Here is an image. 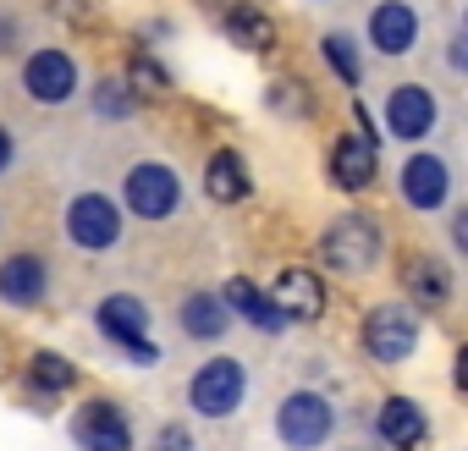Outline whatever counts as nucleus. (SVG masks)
I'll list each match as a JSON object with an SVG mask.
<instances>
[{
	"mask_svg": "<svg viewBox=\"0 0 468 451\" xmlns=\"http://www.w3.org/2000/svg\"><path fill=\"white\" fill-rule=\"evenodd\" d=\"M380 248H386V232H380V220L347 209L336 215L325 232H320V265L331 276H369L380 265Z\"/></svg>",
	"mask_w": 468,
	"mask_h": 451,
	"instance_id": "nucleus-1",
	"label": "nucleus"
},
{
	"mask_svg": "<svg viewBox=\"0 0 468 451\" xmlns=\"http://www.w3.org/2000/svg\"><path fill=\"white\" fill-rule=\"evenodd\" d=\"M94 325H100V336H105L111 347H122L133 363H160V347L149 341V309H144V298H133V292L100 298Z\"/></svg>",
	"mask_w": 468,
	"mask_h": 451,
	"instance_id": "nucleus-2",
	"label": "nucleus"
},
{
	"mask_svg": "<svg viewBox=\"0 0 468 451\" xmlns=\"http://www.w3.org/2000/svg\"><path fill=\"white\" fill-rule=\"evenodd\" d=\"M336 429V407L320 391H287L276 407V440L287 451H320Z\"/></svg>",
	"mask_w": 468,
	"mask_h": 451,
	"instance_id": "nucleus-3",
	"label": "nucleus"
},
{
	"mask_svg": "<svg viewBox=\"0 0 468 451\" xmlns=\"http://www.w3.org/2000/svg\"><path fill=\"white\" fill-rule=\"evenodd\" d=\"M243 396H249V369L238 358H209L187 380V407L198 418H231L243 407Z\"/></svg>",
	"mask_w": 468,
	"mask_h": 451,
	"instance_id": "nucleus-4",
	"label": "nucleus"
},
{
	"mask_svg": "<svg viewBox=\"0 0 468 451\" xmlns=\"http://www.w3.org/2000/svg\"><path fill=\"white\" fill-rule=\"evenodd\" d=\"M122 204L138 215V220H171L176 204H182V176L160 160H138L127 176H122Z\"/></svg>",
	"mask_w": 468,
	"mask_h": 451,
	"instance_id": "nucleus-5",
	"label": "nucleus"
},
{
	"mask_svg": "<svg viewBox=\"0 0 468 451\" xmlns=\"http://www.w3.org/2000/svg\"><path fill=\"white\" fill-rule=\"evenodd\" d=\"M364 352L375 363H408L419 352V314L402 303H375L364 314Z\"/></svg>",
	"mask_w": 468,
	"mask_h": 451,
	"instance_id": "nucleus-6",
	"label": "nucleus"
},
{
	"mask_svg": "<svg viewBox=\"0 0 468 451\" xmlns=\"http://www.w3.org/2000/svg\"><path fill=\"white\" fill-rule=\"evenodd\" d=\"M67 237H72V248H83V254H111V248L122 243V209H116V198H105V193H78V198L67 204Z\"/></svg>",
	"mask_w": 468,
	"mask_h": 451,
	"instance_id": "nucleus-7",
	"label": "nucleus"
},
{
	"mask_svg": "<svg viewBox=\"0 0 468 451\" xmlns=\"http://www.w3.org/2000/svg\"><path fill=\"white\" fill-rule=\"evenodd\" d=\"M72 440L83 451H133V424L111 396H89L72 413Z\"/></svg>",
	"mask_w": 468,
	"mask_h": 451,
	"instance_id": "nucleus-8",
	"label": "nucleus"
},
{
	"mask_svg": "<svg viewBox=\"0 0 468 451\" xmlns=\"http://www.w3.org/2000/svg\"><path fill=\"white\" fill-rule=\"evenodd\" d=\"M325 171H331V182L342 193H369L375 176H380V143L364 138V132H342V138H331Z\"/></svg>",
	"mask_w": 468,
	"mask_h": 451,
	"instance_id": "nucleus-9",
	"label": "nucleus"
},
{
	"mask_svg": "<svg viewBox=\"0 0 468 451\" xmlns=\"http://www.w3.org/2000/svg\"><path fill=\"white\" fill-rule=\"evenodd\" d=\"M23 89L39 100V105H67L72 89H78V61L67 50H34L23 61Z\"/></svg>",
	"mask_w": 468,
	"mask_h": 451,
	"instance_id": "nucleus-10",
	"label": "nucleus"
},
{
	"mask_svg": "<svg viewBox=\"0 0 468 451\" xmlns=\"http://www.w3.org/2000/svg\"><path fill=\"white\" fill-rule=\"evenodd\" d=\"M386 127H391V138H402V143L430 138V132H435V94H430L424 83L391 89V94H386Z\"/></svg>",
	"mask_w": 468,
	"mask_h": 451,
	"instance_id": "nucleus-11",
	"label": "nucleus"
},
{
	"mask_svg": "<svg viewBox=\"0 0 468 451\" xmlns=\"http://www.w3.org/2000/svg\"><path fill=\"white\" fill-rule=\"evenodd\" d=\"M271 298L282 303V314H287L292 325H320V320H325V281H320L314 270H303V265L282 270L276 287H271Z\"/></svg>",
	"mask_w": 468,
	"mask_h": 451,
	"instance_id": "nucleus-12",
	"label": "nucleus"
},
{
	"mask_svg": "<svg viewBox=\"0 0 468 451\" xmlns=\"http://www.w3.org/2000/svg\"><path fill=\"white\" fill-rule=\"evenodd\" d=\"M220 298H226V309H231V314H238L243 325H254L260 336H282V330L292 325V320L282 314V303H276V298H271L265 287H254L249 276H231Z\"/></svg>",
	"mask_w": 468,
	"mask_h": 451,
	"instance_id": "nucleus-13",
	"label": "nucleus"
},
{
	"mask_svg": "<svg viewBox=\"0 0 468 451\" xmlns=\"http://www.w3.org/2000/svg\"><path fill=\"white\" fill-rule=\"evenodd\" d=\"M375 435L391 446V451H419L430 440V418L413 396H386L375 407Z\"/></svg>",
	"mask_w": 468,
	"mask_h": 451,
	"instance_id": "nucleus-14",
	"label": "nucleus"
},
{
	"mask_svg": "<svg viewBox=\"0 0 468 451\" xmlns=\"http://www.w3.org/2000/svg\"><path fill=\"white\" fill-rule=\"evenodd\" d=\"M446 193H452V171H446L441 154L419 149V154L402 160V198H408L413 209H441Z\"/></svg>",
	"mask_w": 468,
	"mask_h": 451,
	"instance_id": "nucleus-15",
	"label": "nucleus"
},
{
	"mask_svg": "<svg viewBox=\"0 0 468 451\" xmlns=\"http://www.w3.org/2000/svg\"><path fill=\"white\" fill-rule=\"evenodd\" d=\"M50 292V265L39 254H12L6 265H0V303L12 309H39Z\"/></svg>",
	"mask_w": 468,
	"mask_h": 451,
	"instance_id": "nucleus-16",
	"label": "nucleus"
},
{
	"mask_svg": "<svg viewBox=\"0 0 468 451\" xmlns=\"http://www.w3.org/2000/svg\"><path fill=\"white\" fill-rule=\"evenodd\" d=\"M369 45L380 56H408L419 45V12L402 6V0H380L369 12Z\"/></svg>",
	"mask_w": 468,
	"mask_h": 451,
	"instance_id": "nucleus-17",
	"label": "nucleus"
},
{
	"mask_svg": "<svg viewBox=\"0 0 468 451\" xmlns=\"http://www.w3.org/2000/svg\"><path fill=\"white\" fill-rule=\"evenodd\" d=\"M220 28H226L231 45L249 50V56H271V50H276V17H271L265 6H249V0H238V6L220 12Z\"/></svg>",
	"mask_w": 468,
	"mask_h": 451,
	"instance_id": "nucleus-18",
	"label": "nucleus"
},
{
	"mask_svg": "<svg viewBox=\"0 0 468 451\" xmlns=\"http://www.w3.org/2000/svg\"><path fill=\"white\" fill-rule=\"evenodd\" d=\"M204 193H209L215 204H243V198L254 193V176H249V165H243L238 149H215V154H209V165H204Z\"/></svg>",
	"mask_w": 468,
	"mask_h": 451,
	"instance_id": "nucleus-19",
	"label": "nucleus"
},
{
	"mask_svg": "<svg viewBox=\"0 0 468 451\" xmlns=\"http://www.w3.org/2000/svg\"><path fill=\"white\" fill-rule=\"evenodd\" d=\"M402 287H408V298H413L419 309H441V303L452 298V270H446L435 254H413V259L402 265Z\"/></svg>",
	"mask_w": 468,
	"mask_h": 451,
	"instance_id": "nucleus-20",
	"label": "nucleus"
},
{
	"mask_svg": "<svg viewBox=\"0 0 468 451\" xmlns=\"http://www.w3.org/2000/svg\"><path fill=\"white\" fill-rule=\"evenodd\" d=\"M182 330H187L193 341H220V336L231 330L226 298H220V292H187V298H182Z\"/></svg>",
	"mask_w": 468,
	"mask_h": 451,
	"instance_id": "nucleus-21",
	"label": "nucleus"
},
{
	"mask_svg": "<svg viewBox=\"0 0 468 451\" xmlns=\"http://www.w3.org/2000/svg\"><path fill=\"white\" fill-rule=\"evenodd\" d=\"M23 380H28V391H39L45 402H56V396H67V391L78 385V363L39 347V352L28 358V369H23Z\"/></svg>",
	"mask_w": 468,
	"mask_h": 451,
	"instance_id": "nucleus-22",
	"label": "nucleus"
},
{
	"mask_svg": "<svg viewBox=\"0 0 468 451\" xmlns=\"http://www.w3.org/2000/svg\"><path fill=\"white\" fill-rule=\"evenodd\" d=\"M138 105H144V100H138V89H133L127 78H100V83H94V116H105V121H127Z\"/></svg>",
	"mask_w": 468,
	"mask_h": 451,
	"instance_id": "nucleus-23",
	"label": "nucleus"
},
{
	"mask_svg": "<svg viewBox=\"0 0 468 451\" xmlns=\"http://www.w3.org/2000/svg\"><path fill=\"white\" fill-rule=\"evenodd\" d=\"M320 56H325V67L353 89V83H364V61H358V50H353V39L347 34H325L320 39Z\"/></svg>",
	"mask_w": 468,
	"mask_h": 451,
	"instance_id": "nucleus-24",
	"label": "nucleus"
},
{
	"mask_svg": "<svg viewBox=\"0 0 468 451\" xmlns=\"http://www.w3.org/2000/svg\"><path fill=\"white\" fill-rule=\"evenodd\" d=\"M265 100H271L276 116H309V110H314V94H309L298 78H276V83L265 89Z\"/></svg>",
	"mask_w": 468,
	"mask_h": 451,
	"instance_id": "nucleus-25",
	"label": "nucleus"
},
{
	"mask_svg": "<svg viewBox=\"0 0 468 451\" xmlns=\"http://www.w3.org/2000/svg\"><path fill=\"white\" fill-rule=\"evenodd\" d=\"M127 83H133V89H138V100H144L149 89H165L171 78H165V67H160V61H149V56H133V78H127Z\"/></svg>",
	"mask_w": 468,
	"mask_h": 451,
	"instance_id": "nucleus-26",
	"label": "nucleus"
},
{
	"mask_svg": "<svg viewBox=\"0 0 468 451\" xmlns=\"http://www.w3.org/2000/svg\"><path fill=\"white\" fill-rule=\"evenodd\" d=\"M149 451H193V435H187V424H165L160 435H154V446Z\"/></svg>",
	"mask_w": 468,
	"mask_h": 451,
	"instance_id": "nucleus-27",
	"label": "nucleus"
},
{
	"mask_svg": "<svg viewBox=\"0 0 468 451\" xmlns=\"http://www.w3.org/2000/svg\"><path fill=\"white\" fill-rule=\"evenodd\" d=\"M446 67H452V72H468V39H463V34L446 45Z\"/></svg>",
	"mask_w": 468,
	"mask_h": 451,
	"instance_id": "nucleus-28",
	"label": "nucleus"
},
{
	"mask_svg": "<svg viewBox=\"0 0 468 451\" xmlns=\"http://www.w3.org/2000/svg\"><path fill=\"white\" fill-rule=\"evenodd\" d=\"M452 243H457V254H468V204L452 215Z\"/></svg>",
	"mask_w": 468,
	"mask_h": 451,
	"instance_id": "nucleus-29",
	"label": "nucleus"
},
{
	"mask_svg": "<svg viewBox=\"0 0 468 451\" xmlns=\"http://www.w3.org/2000/svg\"><path fill=\"white\" fill-rule=\"evenodd\" d=\"M452 380H457V391L468 396V341L457 347V363H452Z\"/></svg>",
	"mask_w": 468,
	"mask_h": 451,
	"instance_id": "nucleus-30",
	"label": "nucleus"
},
{
	"mask_svg": "<svg viewBox=\"0 0 468 451\" xmlns=\"http://www.w3.org/2000/svg\"><path fill=\"white\" fill-rule=\"evenodd\" d=\"M12 160H17V143H12L6 127H0V171H12Z\"/></svg>",
	"mask_w": 468,
	"mask_h": 451,
	"instance_id": "nucleus-31",
	"label": "nucleus"
},
{
	"mask_svg": "<svg viewBox=\"0 0 468 451\" xmlns=\"http://www.w3.org/2000/svg\"><path fill=\"white\" fill-rule=\"evenodd\" d=\"M463 23H468V17H463Z\"/></svg>",
	"mask_w": 468,
	"mask_h": 451,
	"instance_id": "nucleus-32",
	"label": "nucleus"
}]
</instances>
